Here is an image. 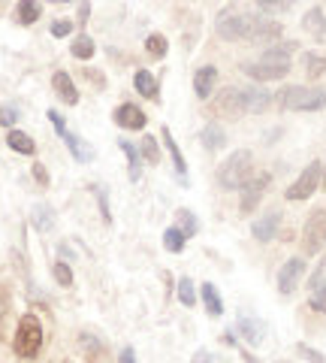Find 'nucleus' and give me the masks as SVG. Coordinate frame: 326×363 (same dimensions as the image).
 <instances>
[{"instance_id":"1","label":"nucleus","mask_w":326,"mask_h":363,"mask_svg":"<svg viewBox=\"0 0 326 363\" xmlns=\"http://www.w3.org/2000/svg\"><path fill=\"white\" fill-rule=\"evenodd\" d=\"M296 43H284V46H272L266 49L257 60H251V64H244V73L251 79H257V82H275V79H284L290 73V55Z\"/></svg>"},{"instance_id":"2","label":"nucleus","mask_w":326,"mask_h":363,"mask_svg":"<svg viewBox=\"0 0 326 363\" xmlns=\"http://www.w3.org/2000/svg\"><path fill=\"white\" fill-rule=\"evenodd\" d=\"M278 106L287 113H318V109H326V88L290 85L278 94Z\"/></svg>"},{"instance_id":"3","label":"nucleus","mask_w":326,"mask_h":363,"mask_svg":"<svg viewBox=\"0 0 326 363\" xmlns=\"http://www.w3.org/2000/svg\"><path fill=\"white\" fill-rule=\"evenodd\" d=\"M254 25H257V18H254L248 9H242V6H227L223 13L218 15V37L221 39H244V37H251L254 34Z\"/></svg>"},{"instance_id":"4","label":"nucleus","mask_w":326,"mask_h":363,"mask_svg":"<svg viewBox=\"0 0 326 363\" xmlns=\"http://www.w3.org/2000/svg\"><path fill=\"white\" fill-rule=\"evenodd\" d=\"M251 164H254V158H251V151L248 148H239V151H233V155L223 160L221 170H218V179H221V185L223 188H244L251 182Z\"/></svg>"},{"instance_id":"5","label":"nucleus","mask_w":326,"mask_h":363,"mask_svg":"<svg viewBox=\"0 0 326 363\" xmlns=\"http://www.w3.org/2000/svg\"><path fill=\"white\" fill-rule=\"evenodd\" d=\"M39 348H43V327H39L37 315H25L18 321V333H15V355L18 357H37Z\"/></svg>"},{"instance_id":"6","label":"nucleus","mask_w":326,"mask_h":363,"mask_svg":"<svg viewBox=\"0 0 326 363\" xmlns=\"http://www.w3.org/2000/svg\"><path fill=\"white\" fill-rule=\"evenodd\" d=\"M320 179H323V164L320 160H311V164L299 173V179L287 188V200H308L314 191H318Z\"/></svg>"},{"instance_id":"7","label":"nucleus","mask_w":326,"mask_h":363,"mask_svg":"<svg viewBox=\"0 0 326 363\" xmlns=\"http://www.w3.org/2000/svg\"><path fill=\"white\" fill-rule=\"evenodd\" d=\"M323 230H326V209L311 212L308 224H305V236H302V246L308 255H318V248L323 246Z\"/></svg>"},{"instance_id":"8","label":"nucleus","mask_w":326,"mask_h":363,"mask_svg":"<svg viewBox=\"0 0 326 363\" xmlns=\"http://www.w3.org/2000/svg\"><path fill=\"white\" fill-rule=\"evenodd\" d=\"M302 276H305V260L302 257H290L287 264L281 267V272H278V291H281L284 297L293 294Z\"/></svg>"},{"instance_id":"9","label":"nucleus","mask_w":326,"mask_h":363,"mask_svg":"<svg viewBox=\"0 0 326 363\" xmlns=\"http://www.w3.org/2000/svg\"><path fill=\"white\" fill-rule=\"evenodd\" d=\"M266 188H269V173L251 176V182L244 185V194H242V212H254V209H257L263 194H266Z\"/></svg>"},{"instance_id":"10","label":"nucleus","mask_w":326,"mask_h":363,"mask_svg":"<svg viewBox=\"0 0 326 363\" xmlns=\"http://www.w3.org/2000/svg\"><path fill=\"white\" fill-rule=\"evenodd\" d=\"M215 109L221 115H239V113H244L242 88H223L218 94V100H215Z\"/></svg>"},{"instance_id":"11","label":"nucleus","mask_w":326,"mask_h":363,"mask_svg":"<svg viewBox=\"0 0 326 363\" xmlns=\"http://www.w3.org/2000/svg\"><path fill=\"white\" fill-rule=\"evenodd\" d=\"M278 224H281V215L278 212H269V215H263L254 221V227H251V234L257 242H272L275 234H278Z\"/></svg>"},{"instance_id":"12","label":"nucleus","mask_w":326,"mask_h":363,"mask_svg":"<svg viewBox=\"0 0 326 363\" xmlns=\"http://www.w3.org/2000/svg\"><path fill=\"white\" fill-rule=\"evenodd\" d=\"M236 327H239V333L244 336L248 345H260V342L266 339V324H263L260 318H248V315H244V318H239Z\"/></svg>"},{"instance_id":"13","label":"nucleus","mask_w":326,"mask_h":363,"mask_svg":"<svg viewBox=\"0 0 326 363\" xmlns=\"http://www.w3.org/2000/svg\"><path fill=\"white\" fill-rule=\"evenodd\" d=\"M115 121L124 130H142L145 127V115H142V109L133 106V103H124V106H118V113H115Z\"/></svg>"},{"instance_id":"14","label":"nucleus","mask_w":326,"mask_h":363,"mask_svg":"<svg viewBox=\"0 0 326 363\" xmlns=\"http://www.w3.org/2000/svg\"><path fill=\"white\" fill-rule=\"evenodd\" d=\"M52 85H55L58 97L64 100V103H70V106H76V103H79V91H76V85H73V79H70V73L58 70V73L52 76Z\"/></svg>"},{"instance_id":"15","label":"nucleus","mask_w":326,"mask_h":363,"mask_svg":"<svg viewBox=\"0 0 326 363\" xmlns=\"http://www.w3.org/2000/svg\"><path fill=\"white\" fill-rule=\"evenodd\" d=\"M242 100H244V113H263V109H269L272 94L263 88H244Z\"/></svg>"},{"instance_id":"16","label":"nucleus","mask_w":326,"mask_h":363,"mask_svg":"<svg viewBox=\"0 0 326 363\" xmlns=\"http://www.w3.org/2000/svg\"><path fill=\"white\" fill-rule=\"evenodd\" d=\"M218 82V70L215 67H200L197 76H193V91H197V97H211V88Z\"/></svg>"},{"instance_id":"17","label":"nucleus","mask_w":326,"mask_h":363,"mask_svg":"<svg viewBox=\"0 0 326 363\" xmlns=\"http://www.w3.org/2000/svg\"><path fill=\"white\" fill-rule=\"evenodd\" d=\"M163 143H167L169 155H172V164H176V179L185 185V182H188V164H185V158H181V148L176 146V139H172V130L169 127H163Z\"/></svg>"},{"instance_id":"18","label":"nucleus","mask_w":326,"mask_h":363,"mask_svg":"<svg viewBox=\"0 0 326 363\" xmlns=\"http://www.w3.org/2000/svg\"><path fill=\"white\" fill-rule=\"evenodd\" d=\"M302 27L308 30L311 37H323L326 34V15H323V9L320 6H311L308 13L302 15Z\"/></svg>"},{"instance_id":"19","label":"nucleus","mask_w":326,"mask_h":363,"mask_svg":"<svg viewBox=\"0 0 326 363\" xmlns=\"http://www.w3.org/2000/svg\"><path fill=\"white\" fill-rule=\"evenodd\" d=\"M200 139H202V146H206L209 151H215V148H221L223 143H227V134H223V127L218 125V121H209V125L202 127Z\"/></svg>"},{"instance_id":"20","label":"nucleus","mask_w":326,"mask_h":363,"mask_svg":"<svg viewBox=\"0 0 326 363\" xmlns=\"http://www.w3.org/2000/svg\"><path fill=\"white\" fill-rule=\"evenodd\" d=\"M311 309H318V312H326V279H323V267L314 272V279H311Z\"/></svg>"},{"instance_id":"21","label":"nucleus","mask_w":326,"mask_h":363,"mask_svg":"<svg viewBox=\"0 0 326 363\" xmlns=\"http://www.w3.org/2000/svg\"><path fill=\"white\" fill-rule=\"evenodd\" d=\"M200 294H202V302H206V309H209V315H211V318L223 315V300H221L218 288L211 285V281H206V285L200 288Z\"/></svg>"},{"instance_id":"22","label":"nucleus","mask_w":326,"mask_h":363,"mask_svg":"<svg viewBox=\"0 0 326 363\" xmlns=\"http://www.w3.org/2000/svg\"><path fill=\"white\" fill-rule=\"evenodd\" d=\"M133 85L142 97H148V100H157V79L148 73V70H139V73L133 76Z\"/></svg>"},{"instance_id":"23","label":"nucleus","mask_w":326,"mask_h":363,"mask_svg":"<svg viewBox=\"0 0 326 363\" xmlns=\"http://www.w3.org/2000/svg\"><path fill=\"white\" fill-rule=\"evenodd\" d=\"M64 143H67V148H70V151H73V158H76V160H82V164H88V160L94 158V151H91V146H88L82 136H76V134H67V136H64Z\"/></svg>"},{"instance_id":"24","label":"nucleus","mask_w":326,"mask_h":363,"mask_svg":"<svg viewBox=\"0 0 326 363\" xmlns=\"http://www.w3.org/2000/svg\"><path fill=\"white\" fill-rule=\"evenodd\" d=\"M6 143H9V148H13V151H18V155H34V151H37L34 139H30L27 134H22V130H9Z\"/></svg>"},{"instance_id":"25","label":"nucleus","mask_w":326,"mask_h":363,"mask_svg":"<svg viewBox=\"0 0 326 363\" xmlns=\"http://www.w3.org/2000/svg\"><path fill=\"white\" fill-rule=\"evenodd\" d=\"M30 221H34V227H37V230H52V224H55V212H52V206L37 203L34 212H30Z\"/></svg>"},{"instance_id":"26","label":"nucleus","mask_w":326,"mask_h":363,"mask_svg":"<svg viewBox=\"0 0 326 363\" xmlns=\"http://www.w3.org/2000/svg\"><path fill=\"white\" fill-rule=\"evenodd\" d=\"M39 4H34V0H22L18 4V9H15V18H18V25H34L37 18H39Z\"/></svg>"},{"instance_id":"27","label":"nucleus","mask_w":326,"mask_h":363,"mask_svg":"<svg viewBox=\"0 0 326 363\" xmlns=\"http://www.w3.org/2000/svg\"><path fill=\"white\" fill-rule=\"evenodd\" d=\"M275 37H281V25H275V22H263V18H257V25H254L251 39H275Z\"/></svg>"},{"instance_id":"28","label":"nucleus","mask_w":326,"mask_h":363,"mask_svg":"<svg viewBox=\"0 0 326 363\" xmlns=\"http://www.w3.org/2000/svg\"><path fill=\"white\" fill-rule=\"evenodd\" d=\"M185 239H188V236L181 234L178 227H169L167 234H163V248H167V251H172V255H178V251L185 248Z\"/></svg>"},{"instance_id":"29","label":"nucleus","mask_w":326,"mask_h":363,"mask_svg":"<svg viewBox=\"0 0 326 363\" xmlns=\"http://www.w3.org/2000/svg\"><path fill=\"white\" fill-rule=\"evenodd\" d=\"M121 151H124V155H127V164H130V179H139V173H142V170H139V151H136V146L133 143H127V139H121Z\"/></svg>"},{"instance_id":"30","label":"nucleus","mask_w":326,"mask_h":363,"mask_svg":"<svg viewBox=\"0 0 326 363\" xmlns=\"http://www.w3.org/2000/svg\"><path fill=\"white\" fill-rule=\"evenodd\" d=\"M302 64H305V73H308L311 79H318V76L326 73V58H320V55H305Z\"/></svg>"},{"instance_id":"31","label":"nucleus","mask_w":326,"mask_h":363,"mask_svg":"<svg viewBox=\"0 0 326 363\" xmlns=\"http://www.w3.org/2000/svg\"><path fill=\"white\" fill-rule=\"evenodd\" d=\"M176 218H178V230H181V234H185V236H193V234H197V218H193V212H188V209H178L176 212Z\"/></svg>"},{"instance_id":"32","label":"nucleus","mask_w":326,"mask_h":363,"mask_svg":"<svg viewBox=\"0 0 326 363\" xmlns=\"http://www.w3.org/2000/svg\"><path fill=\"white\" fill-rule=\"evenodd\" d=\"M52 272H55V281H58L60 288H70V285H73V269H70L67 260H58V264L52 267Z\"/></svg>"},{"instance_id":"33","label":"nucleus","mask_w":326,"mask_h":363,"mask_svg":"<svg viewBox=\"0 0 326 363\" xmlns=\"http://www.w3.org/2000/svg\"><path fill=\"white\" fill-rule=\"evenodd\" d=\"M178 300L185 302L188 309L197 302V291H193V281L190 279H178Z\"/></svg>"},{"instance_id":"34","label":"nucleus","mask_w":326,"mask_h":363,"mask_svg":"<svg viewBox=\"0 0 326 363\" xmlns=\"http://www.w3.org/2000/svg\"><path fill=\"white\" fill-rule=\"evenodd\" d=\"M142 155H145V160L148 164H157L160 160V148H157V139L155 136H142Z\"/></svg>"},{"instance_id":"35","label":"nucleus","mask_w":326,"mask_h":363,"mask_svg":"<svg viewBox=\"0 0 326 363\" xmlns=\"http://www.w3.org/2000/svg\"><path fill=\"white\" fill-rule=\"evenodd\" d=\"M73 55H76V58H82V60L91 58V55H94V39L82 34V37L76 39V43H73Z\"/></svg>"},{"instance_id":"36","label":"nucleus","mask_w":326,"mask_h":363,"mask_svg":"<svg viewBox=\"0 0 326 363\" xmlns=\"http://www.w3.org/2000/svg\"><path fill=\"white\" fill-rule=\"evenodd\" d=\"M145 49H148L151 58H163V55H167V39H163L160 34H151L145 39Z\"/></svg>"},{"instance_id":"37","label":"nucleus","mask_w":326,"mask_h":363,"mask_svg":"<svg viewBox=\"0 0 326 363\" xmlns=\"http://www.w3.org/2000/svg\"><path fill=\"white\" fill-rule=\"evenodd\" d=\"M70 30H73V22H70V18H58L52 25V37H67Z\"/></svg>"},{"instance_id":"38","label":"nucleus","mask_w":326,"mask_h":363,"mask_svg":"<svg viewBox=\"0 0 326 363\" xmlns=\"http://www.w3.org/2000/svg\"><path fill=\"white\" fill-rule=\"evenodd\" d=\"M15 121H18V113H15L13 106H4V109H0V125H4V127H13Z\"/></svg>"},{"instance_id":"39","label":"nucleus","mask_w":326,"mask_h":363,"mask_svg":"<svg viewBox=\"0 0 326 363\" xmlns=\"http://www.w3.org/2000/svg\"><path fill=\"white\" fill-rule=\"evenodd\" d=\"M48 121H52V125H55V134H58V136H60V139H64V136H67V134H70V130H67V127H64V118H60V115H58V113H55V109H52V113H48Z\"/></svg>"},{"instance_id":"40","label":"nucleus","mask_w":326,"mask_h":363,"mask_svg":"<svg viewBox=\"0 0 326 363\" xmlns=\"http://www.w3.org/2000/svg\"><path fill=\"white\" fill-rule=\"evenodd\" d=\"M193 363H227V360L215 357L211 351H197V355H193Z\"/></svg>"},{"instance_id":"41","label":"nucleus","mask_w":326,"mask_h":363,"mask_svg":"<svg viewBox=\"0 0 326 363\" xmlns=\"http://www.w3.org/2000/svg\"><path fill=\"white\" fill-rule=\"evenodd\" d=\"M34 179L39 182V185H48V173H46L43 164H34Z\"/></svg>"},{"instance_id":"42","label":"nucleus","mask_w":326,"mask_h":363,"mask_svg":"<svg viewBox=\"0 0 326 363\" xmlns=\"http://www.w3.org/2000/svg\"><path fill=\"white\" fill-rule=\"evenodd\" d=\"M118 363H136V355H133V348H124V351H121Z\"/></svg>"},{"instance_id":"43","label":"nucleus","mask_w":326,"mask_h":363,"mask_svg":"<svg viewBox=\"0 0 326 363\" xmlns=\"http://www.w3.org/2000/svg\"><path fill=\"white\" fill-rule=\"evenodd\" d=\"M323 179H326V167H323Z\"/></svg>"}]
</instances>
